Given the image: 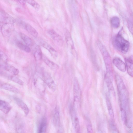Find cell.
Returning a JSON list of instances; mask_svg holds the SVG:
<instances>
[{
	"label": "cell",
	"mask_w": 133,
	"mask_h": 133,
	"mask_svg": "<svg viewBox=\"0 0 133 133\" xmlns=\"http://www.w3.org/2000/svg\"><path fill=\"white\" fill-rule=\"evenodd\" d=\"M122 110H120V111H122ZM129 111H128L126 112H129Z\"/></svg>",
	"instance_id": "obj_38"
},
{
	"label": "cell",
	"mask_w": 133,
	"mask_h": 133,
	"mask_svg": "<svg viewBox=\"0 0 133 133\" xmlns=\"http://www.w3.org/2000/svg\"><path fill=\"white\" fill-rule=\"evenodd\" d=\"M106 103L109 114L111 118H113L114 117L113 110L110 99L108 97H106Z\"/></svg>",
	"instance_id": "obj_28"
},
{
	"label": "cell",
	"mask_w": 133,
	"mask_h": 133,
	"mask_svg": "<svg viewBox=\"0 0 133 133\" xmlns=\"http://www.w3.org/2000/svg\"><path fill=\"white\" fill-rule=\"evenodd\" d=\"M43 79L45 83L49 88L53 91L56 89V85L50 74L47 72H45L43 74Z\"/></svg>",
	"instance_id": "obj_5"
},
{
	"label": "cell",
	"mask_w": 133,
	"mask_h": 133,
	"mask_svg": "<svg viewBox=\"0 0 133 133\" xmlns=\"http://www.w3.org/2000/svg\"><path fill=\"white\" fill-rule=\"evenodd\" d=\"M14 99L16 104L23 111L25 115H27L29 112V109L27 105L24 101L18 97H14Z\"/></svg>",
	"instance_id": "obj_16"
},
{
	"label": "cell",
	"mask_w": 133,
	"mask_h": 133,
	"mask_svg": "<svg viewBox=\"0 0 133 133\" xmlns=\"http://www.w3.org/2000/svg\"><path fill=\"white\" fill-rule=\"evenodd\" d=\"M20 35L21 38L26 45L28 46H31L32 45V41L30 37L22 33H20Z\"/></svg>",
	"instance_id": "obj_27"
},
{
	"label": "cell",
	"mask_w": 133,
	"mask_h": 133,
	"mask_svg": "<svg viewBox=\"0 0 133 133\" xmlns=\"http://www.w3.org/2000/svg\"><path fill=\"white\" fill-rule=\"evenodd\" d=\"M73 91L74 102L76 103H79L81 101V93L79 83L76 77L74 79Z\"/></svg>",
	"instance_id": "obj_4"
},
{
	"label": "cell",
	"mask_w": 133,
	"mask_h": 133,
	"mask_svg": "<svg viewBox=\"0 0 133 133\" xmlns=\"http://www.w3.org/2000/svg\"><path fill=\"white\" fill-rule=\"evenodd\" d=\"M47 125V121L45 117H42L41 119L39 125L38 132L45 133L46 132Z\"/></svg>",
	"instance_id": "obj_20"
},
{
	"label": "cell",
	"mask_w": 133,
	"mask_h": 133,
	"mask_svg": "<svg viewBox=\"0 0 133 133\" xmlns=\"http://www.w3.org/2000/svg\"><path fill=\"white\" fill-rule=\"evenodd\" d=\"M12 107L11 105L7 102L0 100V109L5 114H8L10 111Z\"/></svg>",
	"instance_id": "obj_18"
},
{
	"label": "cell",
	"mask_w": 133,
	"mask_h": 133,
	"mask_svg": "<svg viewBox=\"0 0 133 133\" xmlns=\"http://www.w3.org/2000/svg\"><path fill=\"white\" fill-rule=\"evenodd\" d=\"M48 34L56 43L59 46H63L64 41L63 38L59 34L53 30H49Z\"/></svg>",
	"instance_id": "obj_9"
},
{
	"label": "cell",
	"mask_w": 133,
	"mask_h": 133,
	"mask_svg": "<svg viewBox=\"0 0 133 133\" xmlns=\"http://www.w3.org/2000/svg\"><path fill=\"white\" fill-rule=\"evenodd\" d=\"M64 34L65 40L68 48L71 51H74L75 50L74 44L70 32L67 29H65Z\"/></svg>",
	"instance_id": "obj_15"
},
{
	"label": "cell",
	"mask_w": 133,
	"mask_h": 133,
	"mask_svg": "<svg viewBox=\"0 0 133 133\" xmlns=\"http://www.w3.org/2000/svg\"><path fill=\"white\" fill-rule=\"evenodd\" d=\"M1 62L2 63H6L8 57L2 51H0Z\"/></svg>",
	"instance_id": "obj_34"
},
{
	"label": "cell",
	"mask_w": 133,
	"mask_h": 133,
	"mask_svg": "<svg viewBox=\"0 0 133 133\" xmlns=\"http://www.w3.org/2000/svg\"><path fill=\"white\" fill-rule=\"evenodd\" d=\"M53 122L55 127H59L60 125V112L59 108L56 107L53 117Z\"/></svg>",
	"instance_id": "obj_21"
},
{
	"label": "cell",
	"mask_w": 133,
	"mask_h": 133,
	"mask_svg": "<svg viewBox=\"0 0 133 133\" xmlns=\"http://www.w3.org/2000/svg\"><path fill=\"white\" fill-rule=\"evenodd\" d=\"M105 79L109 91L113 96H115V91L112 80L111 73L107 72L105 76Z\"/></svg>",
	"instance_id": "obj_8"
},
{
	"label": "cell",
	"mask_w": 133,
	"mask_h": 133,
	"mask_svg": "<svg viewBox=\"0 0 133 133\" xmlns=\"http://www.w3.org/2000/svg\"><path fill=\"white\" fill-rule=\"evenodd\" d=\"M128 74L133 77V55H131L125 59Z\"/></svg>",
	"instance_id": "obj_14"
},
{
	"label": "cell",
	"mask_w": 133,
	"mask_h": 133,
	"mask_svg": "<svg viewBox=\"0 0 133 133\" xmlns=\"http://www.w3.org/2000/svg\"><path fill=\"white\" fill-rule=\"evenodd\" d=\"M1 67L11 75H16L19 73L18 70L15 67L6 63H1Z\"/></svg>",
	"instance_id": "obj_12"
},
{
	"label": "cell",
	"mask_w": 133,
	"mask_h": 133,
	"mask_svg": "<svg viewBox=\"0 0 133 133\" xmlns=\"http://www.w3.org/2000/svg\"><path fill=\"white\" fill-rule=\"evenodd\" d=\"M39 43L43 47L47 49L50 52L53 57L56 59L58 56L56 51L46 42L42 40L39 41Z\"/></svg>",
	"instance_id": "obj_10"
},
{
	"label": "cell",
	"mask_w": 133,
	"mask_h": 133,
	"mask_svg": "<svg viewBox=\"0 0 133 133\" xmlns=\"http://www.w3.org/2000/svg\"><path fill=\"white\" fill-rule=\"evenodd\" d=\"M34 54L36 60L40 61L42 59L43 55L41 49L38 46L36 45L35 46Z\"/></svg>",
	"instance_id": "obj_24"
},
{
	"label": "cell",
	"mask_w": 133,
	"mask_h": 133,
	"mask_svg": "<svg viewBox=\"0 0 133 133\" xmlns=\"http://www.w3.org/2000/svg\"><path fill=\"white\" fill-rule=\"evenodd\" d=\"M127 26L129 31L133 35V23L129 20L128 21Z\"/></svg>",
	"instance_id": "obj_35"
},
{
	"label": "cell",
	"mask_w": 133,
	"mask_h": 133,
	"mask_svg": "<svg viewBox=\"0 0 133 133\" xmlns=\"http://www.w3.org/2000/svg\"><path fill=\"white\" fill-rule=\"evenodd\" d=\"M2 23L1 27V33L4 36L8 37L11 34L13 30V24L7 23Z\"/></svg>",
	"instance_id": "obj_7"
},
{
	"label": "cell",
	"mask_w": 133,
	"mask_h": 133,
	"mask_svg": "<svg viewBox=\"0 0 133 133\" xmlns=\"http://www.w3.org/2000/svg\"><path fill=\"white\" fill-rule=\"evenodd\" d=\"M87 129L88 132L91 133L92 132V128L91 125L90 124H89L87 125Z\"/></svg>",
	"instance_id": "obj_36"
},
{
	"label": "cell",
	"mask_w": 133,
	"mask_h": 133,
	"mask_svg": "<svg viewBox=\"0 0 133 133\" xmlns=\"http://www.w3.org/2000/svg\"><path fill=\"white\" fill-rule=\"evenodd\" d=\"M34 83L35 87L42 93H43L45 91L44 83H45L43 79L39 77L35 78Z\"/></svg>",
	"instance_id": "obj_17"
},
{
	"label": "cell",
	"mask_w": 133,
	"mask_h": 133,
	"mask_svg": "<svg viewBox=\"0 0 133 133\" xmlns=\"http://www.w3.org/2000/svg\"><path fill=\"white\" fill-rule=\"evenodd\" d=\"M112 42L114 47L120 52L125 54L128 51L129 43L122 36L121 31L114 37Z\"/></svg>",
	"instance_id": "obj_2"
},
{
	"label": "cell",
	"mask_w": 133,
	"mask_h": 133,
	"mask_svg": "<svg viewBox=\"0 0 133 133\" xmlns=\"http://www.w3.org/2000/svg\"><path fill=\"white\" fill-rule=\"evenodd\" d=\"M0 20L2 23L13 24L15 22L14 18L2 10L0 11Z\"/></svg>",
	"instance_id": "obj_11"
},
{
	"label": "cell",
	"mask_w": 133,
	"mask_h": 133,
	"mask_svg": "<svg viewBox=\"0 0 133 133\" xmlns=\"http://www.w3.org/2000/svg\"><path fill=\"white\" fill-rule=\"evenodd\" d=\"M0 88L2 89L9 91L16 94L19 92V90L18 89L14 86L9 84L1 83Z\"/></svg>",
	"instance_id": "obj_19"
},
{
	"label": "cell",
	"mask_w": 133,
	"mask_h": 133,
	"mask_svg": "<svg viewBox=\"0 0 133 133\" xmlns=\"http://www.w3.org/2000/svg\"><path fill=\"white\" fill-rule=\"evenodd\" d=\"M98 45L105 65L107 72L111 73L112 66L110 55L105 47L102 44L100 43Z\"/></svg>",
	"instance_id": "obj_3"
},
{
	"label": "cell",
	"mask_w": 133,
	"mask_h": 133,
	"mask_svg": "<svg viewBox=\"0 0 133 133\" xmlns=\"http://www.w3.org/2000/svg\"><path fill=\"white\" fill-rule=\"evenodd\" d=\"M109 127L110 131L112 133H118V130L116 127L113 118L111 119L109 121Z\"/></svg>",
	"instance_id": "obj_29"
},
{
	"label": "cell",
	"mask_w": 133,
	"mask_h": 133,
	"mask_svg": "<svg viewBox=\"0 0 133 133\" xmlns=\"http://www.w3.org/2000/svg\"><path fill=\"white\" fill-rule=\"evenodd\" d=\"M29 4L31 5L35 9L38 10L40 8V5L38 3L34 0H25Z\"/></svg>",
	"instance_id": "obj_32"
},
{
	"label": "cell",
	"mask_w": 133,
	"mask_h": 133,
	"mask_svg": "<svg viewBox=\"0 0 133 133\" xmlns=\"http://www.w3.org/2000/svg\"><path fill=\"white\" fill-rule=\"evenodd\" d=\"M110 22L112 27L114 28H117L120 26V20L117 16H115L112 17L110 20Z\"/></svg>",
	"instance_id": "obj_26"
},
{
	"label": "cell",
	"mask_w": 133,
	"mask_h": 133,
	"mask_svg": "<svg viewBox=\"0 0 133 133\" xmlns=\"http://www.w3.org/2000/svg\"><path fill=\"white\" fill-rule=\"evenodd\" d=\"M42 59L45 63L51 69L56 70L58 68L59 66L58 65L49 60L45 56L43 55Z\"/></svg>",
	"instance_id": "obj_23"
},
{
	"label": "cell",
	"mask_w": 133,
	"mask_h": 133,
	"mask_svg": "<svg viewBox=\"0 0 133 133\" xmlns=\"http://www.w3.org/2000/svg\"><path fill=\"white\" fill-rule=\"evenodd\" d=\"M19 3L22 5H24L26 2L25 0H16Z\"/></svg>",
	"instance_id": "obj_37"
},
{
	"label": "cell",
	"mask_w": 133,
	"mask_h": 133,
	"mask_svg": "<svg viewBox=\"0 0 133 133\" xmlns=\"http://www.w3.org/2000/svg\"><path fill=\"white\" fill-rule=\"evenodd\" d=\"M16 131L17 132H24V126L22 122H18L16 127Z\"/></svg>",
	"instance_id": "obj_31"
},
{
	"label": "cell",
	"mask_w": 133,
	"mask_h": 133,
	"mask_svg": "<svg viewBox=\"0 0 133 133\" xmlns=\"http://www.w3.org/2000/svg\"><path fill=\"white\" fill-rule=\"evenodd\" d=\"M112 62L116 67L120 71L125 72L127 70L126 64L119 58L116 57L113 59Z\"/></svg>",
	"instance_id": "obj_13"
},
{
	"label": "cell",
	"mask_w": 133,
	"mask_h": 133,
	"mask_svg": "<svg viewBox=\"0 0 133 133\" xmlns=\"http://www.w3.org/2000/svg\"><path fill=\"white\" fill-rule=\"evenodd\" d=\"M70 111L72 125L76 132H79L80 130L79 120L74 109L72 106L70 107Z\"/></svg>",
	"instance_id": "obj_6"
},
{
	"label": "cell",
	"mask_w": 133,
	"mask_h": 133,
	"mask_svg": "<svg viewBox=\"0 0 133 133\" xmlns=\"http://www.w3.org/2000/svg\"><path fill=\"white\" fill-rule=\"evenodd\" d=\"M2 74L10 80L21 85H23L24 84L23 82L19 78L15 76V75L11 74L9 75L4 73H2Z\"/></svg>",
	"instance_id": "obj_22"
},
{
	"label": "cell",
	"mask_w": 133,
	"mask_h": 133,
	"mask_svg": "<svg viewBox=\"0 0 133 133\" xmlns=\"http://www.w3.org/2000/svg\"><path fill=\"white\" fill-rule=\"evenodd\" d=\"M91 59L93 65L94 67L96 68V69L98 70L99 68L96 61L95 55L93 50H91Z\"/></svg>",
	"instance_id": "obj_33"
},
{
	"label": "cell",
	"mask_w": 133,
	"mask_h": 133,
	"mask_svg": "<svg viewBox=\"0 0 133 133\" xmlns=\"http://www.w3.org/2000/svg\"><path fill=\"white\" fill-rule=\"evenodd\" d=\"M25 28L27 31L35 38L37 37L38 34L36 30L32 26L28 24H26Z\"/></svg>",
	"instance_id": "obj_25"
},
{
	"label": "cell",
	"mask_w": 133,
	"mask_h": 133,
	"mask_svg": "<svg viewBox=\"0 0 133 133\" xmlns=\"http://www.w3.org/2000/svg\"><path fill=\"white\" fill-rule=\"evenodd\" d=\"M115 78L117 87L119 107L126 109L129 107V95L127 88L119 75L116 74Z\"/></svg>",
	"instance_id": "obj_1"
},
{
	"label": "cell",
	"mask_w": 133,
	"mask_h": 133,
	"mask_svg": "<svg viewBox=\"0 0 133 133\" xmlns=\"http://www.w3.org/2000/svg\"><path fill=\"white\" fill-rule=\"evenodd\" d=\"M17 46L21 49L29 53L30 52L31 49L28 46L25 44L21 41H18L17 42Z\"/></svg>",
	"instance_id": "obj_30"
}]
</instances>
